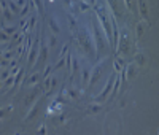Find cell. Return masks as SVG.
Instances as JSON below:
<instances>
[{
	"label": "cell",
	"instance_id": "cell-1",
	"mask_svg": "<svg viewBox=\"0 0 159 135\" xmlns=\"http://www.w3.org/2000/svg\"><path fill=\"white\" fill-rule=\"evenodd\" d=\"M91 24H92V32H94L92 38H94V44H95V54L100 56V54L107 49V46L110 48V43H108V40H107L105 32H104V29H102L99 19L95 18V16L92 18V21H91Z\"/></svg>",
	"mask_w": 159,
	"mask_h": 135
},
{
	"label": "cell",
	"instance_id": "cell-2",
	"mask_svg": "<svg viewBox=\"0 0 159 135\" xmlns=\"http://www.w3.org/2000/svg\"><path fill=\"white\" fill-rule=\"evenodd\" d=\"M78 43L86 54L95 56V44H94V40H92V35H91L89 30L84 29V27L78 29Z\"/></svg>",
	"mask_w": 159,
	"mask_h": 135
},
{
	"label": "cell",
	"instance_id": "cell-3",
	"mask_svg": "<svg viewBox=\"0 0 159 135\" xmlns=\"http://www.w3.org/2000/svg\"><path fill=\"white\" fill-rule=\"evenodd\" d=\"M116 49L119 51V56H127L129 49H130V41H129V32L124 29L121 33H118V43H116Z\"/></svg>",
	"mask_w": 159,
	"mask_h": 135
},
{
	"label": "cell",
	"instance_id": "cell-4",
	"mask_svg": "<svg viewBox=\"0 0 159 135\" xmlns=\"http://www.w3.org/2000/svg\"><path fill=\"white\" fill-rule=\"evenodd\" d=\"M116 75H118V73H116L115 70H113V72H111V75H110V78H108V81H107L105 89H104V91H102V92L97 95V97H94V102L102 103V102H105V100L110 97V94H111V87H113V83H115Z\"/></svg>",
	"mask_w": 159,
	"mask_h": 135
},
{
	"label": "cell",
	"instance_id": "cell-5",
	"mask_svg": "<svg viewBox=\"0 0 159 135\" xmlns=\"http://www.w3.org/2000/svg\"><path fill=\"white\" fill-rule=\"evenodd\" d=\"M105 62H107V57H104L102 60H99V62H97V65H95L94 69L91 70V76H89V83H88L89 86H94V84L100 80V75H102V72H104Z\"/></svg>",
	"mask_w": 159,
	"mask_h": 135
},
{
	"label": "cell",
	"instance_id": "cell-6",
	"mask_svg": "<svg viewBox=\"0 0 159 135\" xmlns=\"http://www.w3.org/2000/svg\"><path fill=\"white\" fill-rule=\"evenodd\" d=\"M38 53H40V41L37 40L35 43L30 46L29 49V56H27V62H29V69H32L33 65H35L37 59H38Z\"/></svg>",
	"mask_w": 159,
	"mask_h": 135
},
{
	"label": "cell",
	"instance_id": "cell-7",
	"mask_svg": "<svg viewBox=\"0 0 159 135\" xmlns=\"http://www.w3.org/2000/svg\"><path fill=\"white\" fill-rule=\"evenodd\" d=\"M107 5H108V10L113 16H116V18H121L123 14V7L119 5V0H105Z\"/></svg>",
	"mask_w": 159,
	"mask_h": 135
},
{
	"label": "cell",
	"instance_id": "cell-8",
	"mask_svg": "<svg viewBox=\"0 0 159 135\" xmlns=\"http://www.w3.org/2000/svg\"><path fill=\"white\" fill-rule=\"evenodd\" d=\"M48 51H49L48 43H45V40H40V59H38L40 62H46Z\"/></svg>",
	"mask_w": 159,
	"mask_h": 135
},
{
	"label": "cell",
	"instance_id": "cell-9",
	"mask_svg": "<svg viewBox=\"0 0 159 135\" xmlns=\"http://www.w3.org/2000/svg\"><path fill=\"white\" fill-rule=\"evenodd\" d=\"M135 72H137V64H127V65H124V76H129V78H132L135 75Z\"/></svg>",
	"mask_w": 159,
	"mask_h": 135
},
{
	"label": "cell",
	"instance_id": "cell-10",
	"mask_svg": "<svg viewBox=\"0 0 159 135\" xmlns=\"http://www.w3.org/2000/svg\"><path fill=\"white\" fill-rule=\"evenodd\" d=\"M89 76H91V67H83V70H81V81L84 86H88V83H89Z\"/></svg>",
	"mask_w": 159,
	"mask_h": 135
},
{
	"label": "cell",
	"instance_id": "cell-11",
	"mask_svg": "<svg viewBox=\"0 0 159 135\" xmlns=\"http://www.w3.org/2000/svg\"><path fill=\"white\" fill-rule=\"evenodd\" d=\"M139 10H140L142 16H143V19L148 22V8H146V2H145V0H139Z\"/></svg>",
	"mask_w": 159,
	"mask_h": 135
},
{
	"label": "cell",
	"instance_id": "cell-12",
	"mask_svg": "<svg viewBox=\"0 0 159 135\" xmlns=\"http://www.w3.org/2000/svg\"><path fill=\"white\" fill-rule=\"evenodd\" d=\"M48 24H49V29L53 30L56 35H58V33H61V27H59V24H58V21H56V18H53V16H51L49 21H48Z\"/></svg>",
	"mask_w": 159,
	"mask_h": 135
},
{
	"label": "cell",
	"instance_id": "cell-13",
	"mask_svg": "<svg viewBox=\"0 0 159 135\" xmlns=\"http://www.w3.org/2000/svg\"><path fill=\"white\" fill-rule=\"evenodd\" d=\"M22 75H24V69H19L18 73L14 75V84H13V87H14V89H18V87H19V84H21V81H22Z\"/></svg>",
	"mask_w": 159,
	"mask_h": 135
},
{
	"label": "cell",
	"instance_id": "cell-14",
	"mask_svg": "<svg viewBox=\"0 0 159 135\" xmlns=\"http://www.w3.org/2000/svg\"><path fill=\"white\" fill-rule=\"evenodd\" d=\"M38 80H40V73L35 72V73H32L30 78L27 80V84H29V86H35V84L38 83Z\"/></svg>",
	"mask_w": 159,
	"mask_h": 135
},
{
	"label": "cell",
	"instance_id": "cell-15",
	"mask_svg": "<svg viewBox=\"0 0 159 135\" xmlns=\"http://www.w3.org/2000/svg\"><path fill=\"white\" fill-rule=\"evenodd\" d=\"M37 110H38V100H37V102H35V105H33V106H32V108H30V111H29V115H27V116H26V121H30V119H32V118H33V116H35V113H37Z\"/></svg>",
	"mask_w": 159,
	"mask_h": 135
},
{
	"label": "cell",
	"instance_id": "cell-16",
	"mask_svg": "<svg viewBox=\"0 0 159 135\" xmlns=\"http://www.w3.org/2000/svg\"><path fill=\"white\" fill-rule=\"evenodd\" d=\"M80 70V60L76 59V57H73V56H72V75H75V73Z\"/></svg>",
	"mask_w": 159,
	"mask_h": 135
},
{
	"label": "cell",
	"instance_id": "cell-17",
	"mask_svg": "<svg viewBox=\"0 0 159 135\" xmlns=\"http://www.w3.org/2000/svg\"><path fill=\"white\" fill-rule=\"evenodd\" d=\"M143 32H145V22H139L137 24V30H135V33H137V38H142V35H143Z\"/></svg>",
	"mask_w": 159,
	"mask_h": 135
},
{
	"label": "cell",
	"instance_id": "cell-18",
	"mask_svg": "<svg viewBox=\"0 0 159 135\" xmlns=\"http://www.w3.org/2000/svg\"><path fill=\"white\" fill-rule=\"evenodd\" d=\"M135 64H140V65L146 64V57L143 56V53H137V54H135Z\"/></svg>",
	"mask_w": 159,
	"mask_h": 135
},
{
	"label": "cell",
	"instance_id": "cell-19",
	"mask_svg": "<svg viewBox=\"0 0 159 135\" xmlns=\"http://www.w3.org/2000/svg\"><path fill=\"white\" fill-rule=\"evenodd\" d=\"M32 2H33V5L37 7L38 13L43 16V14H45V7H43V2H42V0H32Z\"/></svg>",
	"mask_w": 159,
	"mask_h": 135
},
{
	"label": "cell",
	"instance_id": "cell-20",
	"mask_svg": "<svg viewBox=\"0 0 159 135\" xmlns=\"http://www.w3.org/2000/svg\"><path fill=\"white\" fill-rule=\"evenodd\" d=\"M67 18H69L70 30H72V32H75V29H76V21H75V18H73V14H72V13H69V14H67Z\"/></svg>",
	"mask_w": 159,
	"mask_h": 135
},
{
	"label": "cell",
	"instance_id": "cell-21",
	"mask_svg": "<svg viewBox=\"0 0 159 135\" xmlns=\"http://www.w3.org/2000/svg\"><path fill=\"white\" fill-rule=\"evenodd\" d=\"M14 84V75H10L7 80L3 81V89H8L10 86H13Z\"/></svg>",
	"mask_w": 159,
	"mask_h": 135
},
{
	"label": "cell",
	"instance_id": "cell-22",
	"mask_svg": "<svg viewBox=\"0 0 159 135\" xmlns=\"http://www.w3.org/2000/svg\"><path fill=\"white\" fill-rule=\"evenodd\" d=\"M8 8L11 10V13H19V11H21V8L16 5V2H13V0H10V2H8Z\"/></svg>",
	"mask_w": 159,
	"mask_h": 135
},
{
	"label": "cell",
	"instance_id": "cell-23",
	"mask_svg": "<svg viewBox=\"0 0 159 135\" xmlns=\"http://www.w3.org/2000/svg\"><path fill=\"white\" fill-rule=\"evenodd\" d=\"M80 11H83V13H84V11H88V10H91V5L88 3V2H84V0H80Z\"/></svg>",
	"mask_w": 159,
	"mask_h": 135
},
{
	"label": "cell",
	"instance_id": "cell-24",
	"mask_svg": "<svg viewBox=\"0 0 159 135\" xmlns=\"http://www.w3.org/2000/svg\"><path fill=\"white\" fill-rule=\"evenodd\" d=\"M11 40V37L8 35V33H5L3 30H0V43H8Z\"/></svg>",
	"mask_w": 159,
	"mask_h": 135
},
{
	"label": "cell",
	"instance_id": "cell-25",
	"mask_svg": "<svg viewBox=\"0 0 159 135\" xmlns=\"http://www.w3.org/2000/svg\"><path fill=\"white\" fill-rule=\"evenodd\" d=\"M89 111L91 113H99V111H102V105L95 102V105H89Z\"/></svg>",
	"mask_w": 159,
	"mask_h": 135
},
{
	"label": "cell",
	"instance_id": "cell-26",
	"mask_svg": "<svg viewBox=\"0 0 159 135\" xmlns=\"http://www.w3.org/2000/svg\"><path fill=\"white\" fill-rule=\"evenodd\" d=\"M11 75V69H7V70H3V72H0V81H5V80H7V78Z\"/></svg>",
	"mask_w": 159,
	"mask_h": 135
},
{
	"label": "cell",
	"instance_id": "cell-27",
	"mask_svg": "<svg viewBox=\"0 0 159 135\" xmlns=\"http://www.w3.org/2000/svg\"><path fill=\"white\" fill-rule=\"evenodd\" d=\"M67 95H69V99H78L80 92L75 91V89H67Z\"/></svg>",
	"mask_w": 159,
	"mask_h": 135
},
{
	"label": "cell",
	"instance_id": "cell-28",
	"mask_svg": "<svg viewBox=\"0 0 159 135\" xmlns=\"http://www.w3.org/2000/svg\"><path fill=\"white\" fill-rule=\"evenodd\" d=\"M2 56H3L5 59H8V60L14 59V57H18V56H16V51H7V53H3Z\"/></svg>",
	"mask_w": 159,
	"mask_h": 135
},
{
	"label": "cell",
	"instance_id": "cell-29",
	"mask_svg": "<svg viewBox=\"0 0 159 135\" xmlns=\"http://www.w3.org/2000/svg\"><path fill=\"white\" fill-rule=\"evenodd\" d=\"M2 30L5 33H8V35H11V33H16V27L14 26L13 27H2Z\"/></svg>",
	"mask_w": 159,
	"mask_h": 135
},
{
	"label": "cell",
	"instance_id": "cell-30",
	"mask_svg": "<svg viewBox=\"0 0 159 135\" xmlns=\"http://www.w3.org/2000/svg\"><path fill=\"white\" fill-rule=\"evenodd\" d=\"M11 108H13V106H7V108H0V119H2V118L5 116V115H7L8 113V111H11Z\"/></svg>",
	"mask_w": 159,
	"mask_h": 135
},
{
	"label": "cell",
	"instance_id": "cell-31",
	"mask_svg": "<svg viewBox=\"0 0 159 135\" xmlns=\"http://www.w3.org/2000/svg\"><path fill=\"white\" fill-rule=\"evenodd\" d=\"M48 46H49V48H54V46H56V35H51V37H49Z\"/></svg>",
	"mask_w": 159,
	"mask_h": 135
},
{
	"label": "cell",
	"instance_id": "cell-32",
	"mask_svg": "<svg viewBox=\"0 0 159 135\" xmlns=\"http://www.w3.org/2000/svg\"><path fill=\"white\" fill-rule=\"evenodd\" d=\"M27 11H29V5H27V3H26V5H24V7H22V8H21V11H19V14L22 16V18H24V16L27 14Z\"/></svg>",
	"mask_w": 159,
	"mask_h": 135
},
{
	"label": "cell",
	"instance_id": "cell-33",
	"mask_svg": "<svg viewBox=\"0 0 159 135\" xmlns=\"http://www.w3.org/2000/svg\"><path fill=\"white\" fill-rule=\"evenodd\" d=\"M53 72V65H48L46 69H45V73H43V78H46V76H49V73Z\"/></svg>",
	"mask_w": 159,
	"mask_h": 135
},
{
	"label": "cell",
	"instance_id": "cell-34",
	"mask_svg": "<svg viewBox=\"0 0 159 135\" xmlns=\"http://www.w3.org/2000/svg\"><path fill=\"white\" fill-rule=\"evenodd\" d=\"M33 26H35V18H30L29 24H27V27H29V30H30V29H33Z\"/></svg>",
	"mask_w": 159,
	"mask_h": 135
},
{
	"label": "cell",
	"instance_id": "cell-35",
	"mask_svg": "<svg viewBox=\"0 0 159 135\" xmlns=\"http://www.w3.org/2000/svg\"><path fill=\"white\" fill-rule=\"evenodd\" d=\"M26 2H27V0H16V5H18L19 8H22L26 5Z\"/></svg>",
	"mask_w": 159,
	"mask_h": 135
},
{
	"label": "cell",
	"instance_id": "cell-36",
	"mask_svg": "<svg viewBox=\"0 0 159 135\" xmlns=\"http://www.w3.org/2000/svg\"><path fill=\"white\" fill-rule=\"evenodd\" d=\"M62 2H64L67 7H70V8H73V0H62Z\"/></svg>",
	"mask_w": 159,
	"mask_h": 135
},
{
	"label": "cell",
	"instance_id": "cell-37",
	"mask_svg": "<svg viewBox=\"0 0 159 135\" xmlns=\"http://www.w3.org/2000/svg\"><path fill=\"white\" fill-rule=\"evenodd\" d=\"M124 5L127 7V10H130V0H124Z\"/></svg>",
	"mask_w": 159,
	"mask_h": 135
},
{
	"label": "cell",
	"instance_id": "cell-38",
	"mask_svg": "<svg viewBox=\"0 0 159 135\" xmlns=\"http://www.w3.org/2000/svg\"><path fill=\"white\" fill-rule=\"evenodd\" d=\"M2 13H3V10H2V5H0V16H2Z\"/></svg>",
	"mask_w": 159,
	"mask_h": 135
},
{
	"label": "cell",
	"instance_id": "cell-39",
	"mask_svg": "<svg viewBox=\"0 0 159 135\" xmlns=\"http://www.w3.org/2000/svg\"><path fill=\"white\" fill-rule=\"evenodd\" d=\"M49 2H54V0H49Z\"/></svg>",
	"mask_w": 159,
	"mask_h": 135
},
{
	"label": "cell",
	"instance_id": "cell-40",
	"mask_svg": "<svg viewBox=\"0 0 159 135\" xmlns=\"http://www.w3.org/2000/svg\"><path fill=\"white\" fill-rule=\"evenodd\" d=\"M0 30H2V27H0Z\"/></svg>",
	"mask_w": 159,
	"mask_h": 135
},
{
	"label": "cell",
	"instance_id": "cell-41",
	"mask_svg": "<svg viewBox=\"0 0 159 135\" xmlns=\"http://www.w3.org/2000/svg\"><path fill=\"white\" fill-rule=\"evenodd\" d=\"M0 70H2V69H0Z\"/></svg>",
	"mask_w": 159,
	"mask_h": 135
}]
</instances>
